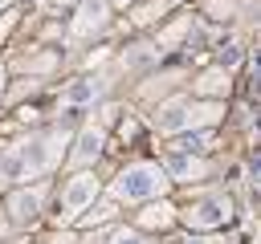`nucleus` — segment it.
<instances>
[{"label":"nucleus","mask_w":261,"mask_h":244,"mask_svg":"<svg viewBox=\"0 0 261 244\" xmlns=\"http://www.w3.org/2000/svg\"><path fill=\"white\" fill-rule=\"evenodd\" d=\"M192 114H196V106H192L188 98H175V102L159 106V114H155V126L171 134V130H184V126H192V122H196Z\"/></svg>","instance_id":"20e7f679"},{"label":"nucleus","mask_w":261,"mask_h":244,"mask_svg":"<svg viewBox=\"0 0 261 244\" xmlns=\"http://www.w3.org/2000/svg\"><path fill=\"white\" fill-rule=\"evenodd\" d=\"M200 89H204V94H216V89H228V77H224V73H204V77H200Z\"/></svg>","instance_id":"9b49d317"},{"label":"nucleus","mask_w":261,"mask_h":244,"mask_svg":"<svg viewBox=\"0 0 261 244\" xmlns=\"http://www.w3.org/2000/svg\"><path fill=\"white\" fill-rule=\"evenodd\" d=\"M0 94H4V73H0Z\"/></svg>","instance_id":"2eb2a0df"},{"label":"nucleus","mask_w":261,"mask_h":244,"mask_svg":"<svg viewBox=\"0 0 261 244\" xmlns=\"http://www.w3.org/2000/svg\"><path fill=\"white\" fill-rule=\"evenodd\" d=\"M114 244H147V240H143V236H135V232H122Z\"/></svg>","instance_id":"ddd939ff"},{"label":"nucleus","mask_w":261,"mask_h":244,"mask_svg":"<svg viewBox=\"0 0 261 244\" xmlns=\"http://www.w3.org/2000/svg\"><path fill=\"white\" fill-rule=\"evenodd\" d=\"M228 216H232V203H228V195H208V199L192 203V211H188V224H192V228H220Z\"/></svg>","instance_id":"f03ea898"},{"label":"nucleus","mask_w":261,"mask_h":244,"mask_svg":"<svg viewBox=\"0 0 261 244\" xmlns=\"http://www.w3.org/2000/svg\"><path fill=\"white\" fill-rule=\"evenodd\" d=\"M8 211H12L16 224H33L37 211H41V187H33V191H16L12 203H8Z\"/></svg>","instance_id":"423d86ee"},{"label":"nucleus","mask_w":261,"mask_h":244,"mask_svg":"<svg viewBox=\"0 0 261 244\" xmlns=\"http://www.w3.org/2000/svg\"><path fill=\"white\" fill-rule=\"evenodd\" d=\"M98 155H102V134H98V130H82L73 159H77V163H90V159H98Z\"/></svg>","instance_id":"6e6552de"},{"label":"nucleus","mask_w":261,"mask_h":244,"mask_svg":"<svg viewBox=\"0 0 261 244\" xmlns=\"http://www.w3.org/2000/svg\"><path fill=\"white\" fill-rule=\"evenodd\" d=\"M102 94V81L98 77H77L61 89V106H90L94 98Z\"/></svg>","instance_id":"39448f33"},{"label":"nucleus","mask_w":261,"mask_h":244,"mask_svg":"<svg viewBox=\"0 0 261 244\" xmlns=\"http://www.w3.org/2000/svg\"><path fill=\"white\" fill-rule=\"evenodd\" d=\"M167 171H171V175H179V179H188V175H204V167H200L192 155H184V150H175V155L167 159Z\"/></svg>","instance_id":"1a4fd4ad"},{"label":"nucleus","mask_w":261,"mask_h":244,"mask_svg":"<svg viewBox=\"0 0 261 244\" xmlns=\"http://www.w3.org/2000/svg\"><path fill=\"white\" fill-rule=\"evenodd\" d=\"M106 24V0H86L77 8V20H73V33H94Z\"/></svg>","instance_id":"0eeeda50"},{"label":"nucleus","mask_w":261,"mask_h":244,"mask_svg":"<svg viewBox=\"0 0 261 244\" xmlns=\"http://www.w3.org/2000/svg\"><path fill=\"white\" fill-rule=\"evenodd\" d=\"M163 187H167V171H163V167H155V163H130V167L118 175L114 195H118V199H151V195H159Z\"/></svg>","instance_id":"f257e3e1"},{"label":"nucleus","mask_w":261,"mask_h":244,"mask_svg":"<svg viewBox=\"0 0 261 244\" xmlns=\"http://www.w3.org/2000/svg\"><path fill=\"white\" fill-rule=\"evenodd\" d=\"M94 195H98V179L94 175H73L69 183H65V191H61V207H65V216H73V211H82V207H90L94 203Z\"/></svg>","instance_id":"7ed1b4c3"},{"label":"nucleus","mask_w":261,"mask_h":244,"mask_svg":"<svg viewBox=\"0 0 261 244\" xmlns=\"http://www.w3.org/2000/svg\"><path fill=\"white\" fill-rule=\"evenodd\" d=\"M208 138H212V134H192V138H179V142H175V150H184V155H200V150L208 146Z\"/></svg>","instance_id":"9d476101"},{"label":"nucleus","mask_w":261,"mask_h":244,"mask_svg":"<svg viewBox=\"0 0 261 244\" xmlns=\"http://www.w3.org/2000/svg\"><path fill=\"white\" fill-rule=\"evenodd\" d=\"M188 244H216V240H188Z\"/></svg>","instance_id":"4468645a"},{"label":"nucleus","mask_w":261,"mask_h":244,"mask_svg":"<svg viewBox=\"0 0 261 244\" xmlns=\"http://www.w3.org/2000/svg\"><path fill=\"white\" fill-rule=\"evenodd\" d=\"M171 216H167V207H147V216H143V224H167Z\"/></svg>","instance_id":"f8f14e48"},{"label":"nucleus","mask_w":261,"mask_h":244,"mask_svg":"<svg viewBox=\"0 0 261 244\" xmlns=\"http://www.w3.org/2000/svg\"><path fill=\"white\" fill-rule=\"evenodd\" d=\"M114 4H126V0H114Z\"/></svg>","instance_id":"dca6fc26"}]
</instances>
